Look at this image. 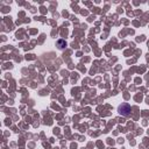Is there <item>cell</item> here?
<instances>
[{"mask_svg": "<svg viewBox=\"0 0 149 149\" xmlns=\"http://www.w3.org/2000/svg\"><path fill=\"white\" fill-rule=\"evenodd\" d=\"M119 113H120L121 115H123V116L129 115V113H131V106L128 105V104H121V105L119 106Z\"/></svg>", "mask_w": 149, "mask_h": 149, "instance_id": "obj_1", "label": "cell"}]
</instances>
